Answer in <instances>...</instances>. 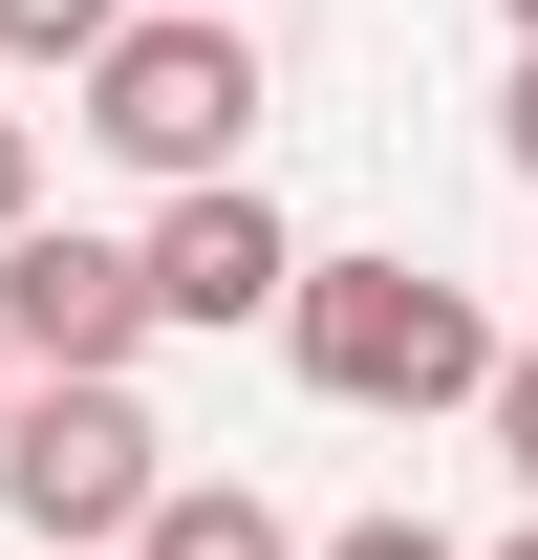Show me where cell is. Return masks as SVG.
<instances>
[{
	"instance_id": "6da1fadb",
	"label": "cell",
	"mask_w": 538,
	"mask_h": 560,
	"mask_svg": "<svg viewBox=\"0 0 538 560\" xmlns=\"http://www.w3.org/2000/svg\"><path fill=\"white\" fill-rule=\"evenodd\" d=\"M280 366L324 388V410H473V366H495V324H473V280L431 259H302L280 280Z\"/></svg>"
},
{
	"instance_id": "7a4b0ae2",
	"label": "cell",
	"mask_w": 538,
	"mask_h": 560,
	"mask_svg": "<svg viewBox=\"0 0 538 560\" xmlns=\"http://www.w3.org/2000/svg\"><path fill=\"white\" fill-rule=\"evenodd\" d=\"M66 86H86V151L173 195V173H237V130H259V22L237 0H130Z\"/></svg>"
},
{
	"instance_id": "3957f363",
	"label": "cell",
	"mask_w": 538,
	"mask_h": 560,
	"mask_svg": "<svg viewBox=\"0 0 538 560\" xmlns=\"http://www.w3.org/2000/svg\"><path fill=\"white\" fill-rule=\"evenodd\" d=\"M173 475V431L130 410V366H22V388H0V517H22V539H130V495Z\"/></svg>"
},
{
	"instance_id": "277c9868",
	"label": "cell",
	"mask_w": 538,
	"mask_h": 560,
	"mask_svg": "<svg viewBox=\"0 0 538 560\" xmlns=\"http://www.w3.org/2000/svg\"><path fill=\"white\" fill-rule=\"evenodd\" d=\"M130 280H151V324H280L302 237H280V195H259V173H173V215L130 237Z\"/></svg>"
},
{
	"instance_id": "5b68a950",
	"label": "cell",
	"mask_w": 538,
	"mask_h": 560,
	"mask_svg": "<svg viewBox=\"0 0 538 560\" xmlns=\"http://www.w3.org/2000/svg\"><path fill=\"white\" fill-rule=\"evenodd\" d=\"M0 346H22V366H130V346H151L130 237H66V215H22V237H0Z\"/></svg>"
},
{
	"instance_id": "8992f818",
	"label": "cell",
	"mask_w": 538,
	"mask_h": 560,
	"mask_svg": "<svg viewBox=\"0 0 538 560\" xmlns=\"http://www.w3.org/2000/svg\"><path fill=\"white\" fill-rule=\"evenodd\" d=\"M108 560H302V517H280L259 475H151Z\"/></svg>"
},
{
	"instance_id": "52a82bcc",
	"label": "cell",
	"mask_w": 538,
	"mask_h": 560,
	"mask_svg": "<svg viewBox=\"0 0 538 560\" xmlns=\"http://www.w3.org/2000/svg\"><path fill=\"white\" fill-rule=\"evenodd\" d=\"M473 431H495V475L538 495V346H495V366H473Z\"/></svg>"
},
{
	"instance_id": "ba28073f",
	"label": "cell",
	"mask_w": 538,
	"mask_h": 560,
	"mask_svg": "<svg viewBox=\"0 0 538 560\" xmlns=\"http://www.w3.org/2000/svg\"><path fill=\"white\" fill-rule=\"evenodd\" d=\"M108 22H130V0H0V66H86Z\"/></svg>"
},
{
	"instance_id": "9c48e42d",
	"label": "cell",
	"mask_w": 538,
	"mask_h": 560,
	"mask_svg": "<svg viewBox=\"0 0 538 560\" xmlns=\"http://www.w3.org/2000/svg\"><path fill=\"white\" fill-rule=\"evenodd\" d=\"M302 560H453L431 517H344V539H302Z\"/></svg>"
},
{
	"instance_id": "30bf717a",
	"label": "cell",
	"mask_w": 538,
	"mask_h": 560,
	"mask_svg": "<svg viewBox=\"0 0 538 560\" xmlns=\"http://www.w3.org/2000/svg\"><path fill=\"white\" fill-rule=\"evenodd\" d=\"M22 215H44V130L0 108V237H22Z\"/></svg>"
},
{
	"instance_id": "8fae6325",
	"label": "cell",
	"mask_w": 538,
	"mask_h": 560,
	"mask_svg": "<svg viewBox=\"0 0 538 560\" xmlns=\"http://www.w3.org/2000/svg\"><path fill=\"white\" fill-rule=\"evenodd\" d=\"M495 151H517V173H538V44H517V86H495Z\"/></svg>"
},
{
	"instance_id": "7c38bea8",
	"label": "cell",
	"mask_w": 538,
	"mask_h": 560,
	"mask_svg": "<svg viewBox=\"0 0 538 560\" xmlns=\"http://www.w3.org/2000/svg\"><path fill=\"white\" fill-rule=\"evenodd\" d=\"M495 22H517V44H538V0H495Z\"/></svg>"
},
{
	"instance_id": "4fadbf2b",
	"label": "cell",
	"mask_w": 538,
	"mask_h": 560,
	"mask_svg": "<svg viewBox=\"0 0 538 560\" xmlns=\"http://www.w3.org/2000/svg\"><path fill=\"white\" fill-rule=\"evenodd\" d=\"M22 560H86V539H22Z\"/></svg>"
},
{
	"instance_id": "5bb4252c",
	"label": "cell",
	"mask_w": 538,
	"mask_h": 560,
	"mask_svg": "<svg viewBox=\"0 0 538 560\" xmlns=\"http://www.w3.org/2000/svg\"><path fill=\"white\" fill-rule=\"evenodd\" d=\"M495 560H538V517H517V539H495Z\"/></svg>"
},
{
	"instance_id": "9a60e30c",
	"label": "cell",
	"mask_w": 538,
	"mask_h": 560,
	"mask_svg": "<svg viewBox=\"0 0 538 560\" xmlns=\"http://www.w3.org/2000/svg\"><path fill=\"white\" fill-rule=\"evenodd\" d=\"M0 388H22V346H0Z\"/></svg>"
},
{
	"instance_id": "2e32d148",
	"label": "cell",
	"mask_w": 538,
	"mask_h": 560,
	"mask_svg": "<svg viewBox=\"0 0 538 560\" xmlns=\"http://www.w3.org/2000/svg\"><path fill=\"white\" fill-rule=\"evenodd\" d=\"M237 22H259V0H237Z\"/></svg>"
}]
</instances>
